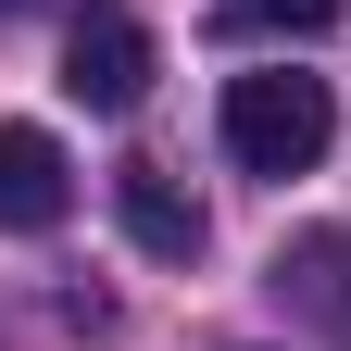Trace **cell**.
I'll return each instance as SVG.
<instances>
[{"mask_svg": "<svg viewBox=\"0 0 351 351\" xmlns=\"http://www.w3.org/2000/svg\"><path fill=\"white\" fill-rule=\"evenodd\" d=\"M339 138V101H326V75H226V151L251 176H314Z\"/></svg>", "mask_w": 351, "mask_h": 351, "instance_id": "1", "label": "cell"}, {"mask_svg": "<svg viewBox=\"0 0 351 351\" xmlns=\"http://www.w3.org/2000/svg\"><path fill=\"white\" fill-rule=\"evenodd\" d=\"M63 88H75L88 113H138V88H151V38H138V13L88 0V13L63 25Z\"/></svg>", "mask_w": 351, "mask_h": 351, "instance_id": "2", "label": "cell"}, {"mask_svg": "<svg viewBox=\"0 0 351 351\" xmlns=\"http://www.w3.org/2000/svg\"><path fill=\"white\" fill-rule=\"evenodd\" d=\"M263 289H276L326 351H351V226H301V239L276 251V276H263Z\"/></svg>", "mask_w": 351, "mask_h": 351, "instance_id": "3", "label": "cell"}, {"mask_svg": "<svg viewBox=\"0 0 351 351\" xmlns=\"http://www.w3.org/2000/svg\"><path fill=\"white\" fill-rule=\"evenodd\" d=\"M63 213H75L63 138H51V125H0V226H13V239H51Z\"/></svg>", "mask_w": 351, "mask_h": 351, "instance_id": "4", "label": "cell"}, {"mask_svg": "<svg viewBox=\"0 0 351 351\" xmlns=\"http://www.w3.org/2000/svg\"><path fill=\"white\" fill-rule=\"evenodd\" d=\"M113 213H125V239H138L151 263H189L201 251V201L176 189L163 163H113Z\"/></svg>", "mask_w": 351, "mask_h": 351, "instance_id": "5", "label": "cell"}, {"mask_svg": "<svg viewBox=\"0 0 351 351\" xmlns=\"http://www.w3.org/2000/svg\"><path fill=\"white\" fill-rule=\"evenodd\" d=\"M339 0H213V38H326Z\"/></svg>", "mask_w": 351, "mask_h": 351, "instance_id": "6", "label": "cell"}, {"mask_svg": "<svg viewBox=\"0 0 351 351\" xmlns=\"http://www.w3.org/2000/svg\"><path fill=\"white\" fill-rule=\"evenodd\" d=\"M226 351H251V339H226Z\"/></svg>", "mask_w": 351, "mask_h": 351, "instance_id": "7", "label": "cell"}]
</instances>
